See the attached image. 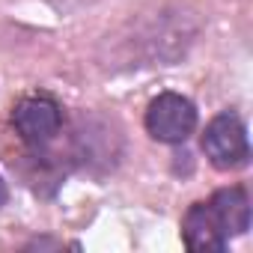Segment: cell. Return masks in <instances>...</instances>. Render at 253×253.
<instances>
[{
  "label": "cell",
  "instance_id": "6",
  "mask_svg": "<svg viewBox=\"0 0 253 253\" xmlns=\"http://www.w3.org/2000/svg\"><path fill=\"white\" fill-rule=\"evenodd\" d=\"M48 149L51 146H45V149H27V155H24V161L18 167L24 185L36 197H45V200H51L60 191L63 179H66V164H69L63 155H54Z\"/></svg>",
  "mask_w": 253,
  "mask_h": 253
},
{
  "label": "cell",
  "instance_id": "1",
  "mask_svg": "<svg viewBox=\"0 0 253 253\" xmlns=\"http://www.w3.org/2000/svg\"><path fill=\"white\" fill-rule=\"evenodd\" d=\"M122 152H125V137H122V128L113 119L89 110L72 122L69 158L66 161L75 164L78 170L101 179L119 167Z\"/></svg>",
  "mask_w": 253,
  "mask_h": 253
},
{
  "label": "cell",
  "instance_id": "5",
  "mask_svg": "<svg viewBox=\"0 0 253 253\" xmlns=\"http://www.w3.org/2000/svg\"><path fill=\"white\" fill-rule=\"evenodd\" d=\"M182 244L191 253H223L229 244V235L209 200L191 203L182 217Z\"/></svg>",
  "mask_w": 253,
  "mask_h": 253
},
{
  "label": "cell",
  "instance_id": "4",
  "mask_svg": "<svg viewBox=\"0 0 253 253\" xmlns=\"http://www.w3.org/2000/svg\"><path fill=\"white\" fill-rule=\"evenodd\" d=\"M200 125V110L197 104L173 89L158 92L143 113V128L152 140L164 143V146H182L191 140V134Z\"/></svg>",
  "mask_w": 253,
  "mask_h": 253
},
{
  "label": "cell",
  "instance_id": "9",
  "mask_svg": "<svg viewBox=\"0 0 253 253\" xmlns=\"http://www.w3.org/2000/svg\"><path fill=\"white\" fill-rule=\"evenodd\" d=\"M9 203V185H6V179L0 176V209H3Z\"/></svg>",
  "mask_w": 253,
  "mask_h": 253
},
{
  "label": "cell",
  "instance_id": "2",
  "mask_svg": "<svg viewBox=\"0 0 253 253\" xmlns=\"http://www.w3.org/2000/svg\"><path fill=\"white\" fill-rule=\"evenodd\" d=\"M9 125L27 149H45L63 134L66 107L51 92H27L15 101Z\"/></svg>",
  "mask_w": 253,
  "mask_h": 253
},
{
  "label": "cell",
  "instance_id": "7",
  "mask_svg": "<svg viewBox=\"0 0 253 253\" xmlns=\"http://www.w3.org/2000/svg\"><path fill=\"white\" fill-rule=\"evenodd\" d=\"M209 203L214 206L223 229L229 238L235 235H244L250 229V197H247V188L244 185H229V188H217Z\"/></svg>",
  "mask_w": 253,
  "mask_h": 253
},
{
  "label": "cell",
  "instance_id": "8",
  "mask_svg": "<svg viewBox=\"0 0 253 253\" xmlns=\"http://www.w3.org/2000/svg\"><path fill=\"white\" fill-rule=\"evenodd\" d=\"M63 247H72V250H81L78 241H60V238H51V235H42V238H30L24 244V250H63Z\"/></svg>",
  "mask_w": 253,
  "mask_h": 253
},
{
  "label": "cell",
  "instance_id": "3",
  "mask_svg": "<svg viewBox=\"0 0 253 253\" xmlns=\"http://www.w3.org/2000/svg\"><path fill=\"white\" fill-rule=\"evenodd\" d=\"M200 146H203L206 161L220 173H232L250 164L247 125L235 110H220L206 122Z\"/></svg>",
  "mask_w": 253,
  "mask_h": 253
}]
</instances>
